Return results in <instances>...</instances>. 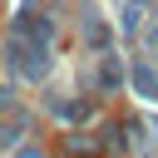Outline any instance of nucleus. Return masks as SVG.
Segmentation results:
<instances>
[{
    "mask_svg": "<svg viewBox=\"0 0 158 158\" xmlns=\"http://www.w3.org/2000/svg\"><path fill=\"white\" fill-rule=\"evenodd\" d=\"M133 84H138V94L158 99V79H153V69H148V64H138V69H133Z\"/></svg>",
    "mask_w": 158,
    "mask_h": 158,
    "instance_id": "f257e3e1",
    "label": "nucleus"
},
{
    "mask_svg": "<svg viewBox=\"0 0 158 158\" xmlns=\"http://www.w3.org/2000/svg\"><path fill=\"white\" fill-rule=\"evenodd\" d=\"M138 5H143V0H138Z\"/></svg>",
    "mask_w": 158,
    "mask_h": 158,
    "instance_id": "f03ea898",
    "label": "nucleus"
}]
</instances>
